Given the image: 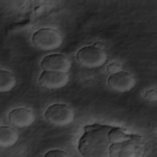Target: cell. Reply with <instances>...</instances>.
<instances>
[{"label":"cell","instance_id":"8","mask_svg":"<svg viewBox=\"0 0 157 157\" xmlns=\"http://www.w3.org/2000/svg\"><path fill=\"white\" fill-rule=\"evenodd\" d=\"M40 67L44 71H56V72H67L71 67L70 59L64 54H50L42 59Z\"/></svg>","mask_w":157,"mask_h":157},{"label":"cell","instance_id":"3","mask_svg":"<svg viewBox=\"0 0 157 157\" xmlns=\"http://www.w3.org/2000/svg\"><path fill=\"white\" fill-rule=\"evenodd\" d=\"M64 38L61 33L54 28H39L32 36V44L40 50H54L61 47Z\"/></svg>","mask_w":157,"mask_h":157},{"label":"cell","instance_id":"7","mask_svg":"<svg viewBox=\"0 0 157 157\" xmlns=\"http://www.w3.org/2000/svg\"><path fill=\"white\" fill-rule=\"evenodd\" d=\"M69 78L67 72L43 71L38 77V83L48 90H59L69 83Z\"/></svg>","mask_w":157,"mask_h":157},{"label":"cell","instance_id":"5","mask_svg":"<svg viewBox=\"0 0 157 157\" xmlns=\"http://www.w3.org/2000/svg\"><path fill=\"white\" fill-rule=\"evenodd\" d=\"M107 59H108V55H107L105 50L98 49L94 45L82 47L76 53V60H77V63L81 66L87 67V69H97V67H101L102 65H104V63L107 61Z\"/></svg>","mask_w":157,"mask_h":157},{"label":"cell","instance_id":"2","mask_svg":"<svg viewBox=\"0 0 157 157\" xmlns=\"http://www.w3.org/2000/svg\"><path fill=\"white\" fill-rule=\"evenodd\" d=\"M144 153L145 144L139 135H131L128 140L115 142L109 148L110 157H142Z\"/></svg>","mask_w":157,"mask_h":157},{"label":"cell","instance_id":"14","mask_svg":"<svg viewBox=\"0 0 157 157\" xmlns=\"http://www.w3.org/2000/svg\"><path fill=\"white\" fill-rule=\"evenodd\" d=\"M120 71H123L121 70V65L118 64V63H112V64H109L107 66V72L109 75H114V74H118Z\"/></svg>","mask_w":157,"mask_h":157},{"label":"cell","instance_id":"11","mask_svg":"<svg viewBox=\"0 0 157 157\" xmlns=\"http://www.w3.org/2000/svg\"><path fill=\"white\" fill-rule=\"evenodd\" d=\"M16 86V77L12 72L7 70L0 71V91L1 92H9Z\"/></svg>","mask_w":157,"mask_h":157},{"label":"cell","instance_id":"12","mask_svg":"<svg viewBox=\"0 0 157 157\" xmlns=\"http://www.w3.org/2000/svg\"><path fill=\"white\" fill-rule=\"evenodd\" d=\"M130 136H131V135L128 134V132L125 131V129L119 128V126H113V128L110 129V131H109V137H110V141H112L113 144L125 141V140H128Z\"/></svg>","mask_w":157,"mask_h":157},{"label":"cell","instance_id":"4","mask_svg":"<svg viewBox=\"0 0 157 157\" xmlns=\"http://www.w3.org/2000/svg\"><path fill=\"white\" fill-rule=\"evenodd\" d=\"M44 118L48 123L54 126H66L71 124L75 119V113L69 104L56 103L52 104L44 112Z\"/></svg>","mask_w":157,"mask_h":157},{"label":"cell","instance_id":"16","mask_svg":"<svg viewBox=\"0 0 157 157\" xmlns=\"http://www.w3.org/2000/svg\"><path fill=\"white\" fill-rule=\"evenodd\" d=\"M96 48H98V49H102V50H104L105 49V47H104V44L103 43H96V44H93Z\"/></svg>","mask_w":157,"mask_h":157},{"label":"cell","instance_id":"10","mask_svg":"<svg viewBox=\"0 0 157 157\" xmlns=\"http://www.w3.org/2000/svg\"><path fill=\"white\" fill-rule=\"evenodd\" d=\"M18 140V132L7 125H2L0 128V146L1 147H11Z\"/></svg>","mask_w":157,"mask_h":157},{"label":"cell","instance_id":"15","mask_svg":"<svg viewBox=\"0 0 157 157\" xmlns=\"http://www.w3.org/2000/svg\"><path fill=\"white\" fill-rule=\"evenodd\" d=\"M145 98L150 102H157V90L151 88L145 93Z\"/></svg>","mask_w":157,"mask_h":157},{"label":"cell","instance_id":"1","mask_svg":"<svg viewBox=\"0 0 157 157\" xmlns=\"http://www.w3.org/2000/svg\"><path fill=\"white\" fill-rule=\"evenodd\" d=\"M112 128L102 124L86 125L77 145L82 157H110L109 148L113 142L110 141L109 131Z\"/></svg>","mask_w":157,"mask_h":157},{"label":"cell","instance_id":"9","mask_svg":"<svg viewBox=\"0 0 157 157\" xmlns=\"http://www.w3.org/2000/svg\"><path fill=\"white\" fill-rule=\"evenodd\" d=\"M36 120L34 113L28 108H15L9 113L10 125L18 129L29 128Z\"/></svg>","mask_w":157,"mask_h":157},{"label":"cell","instance_id":"13","mask_svg":"<svg viewBox=\"0 0 157 157\" xmlns=\"http://www.w3.org/2000/svg\"><path fill=\"white\" fill-rule=\"evenodd\" d=\"M44 157H70V155L61 150H50L44 155Z\"/></svg>","mask_w":157,"mask_h":157},{"label":"cell","instance_id":"6","mask_svg":"<svg viewBox=\"0 0 157 157\" xmlns=\"http://www.w3.org/2000/svg\"><path fill=\"white\" fill-rule=\"evenodd\" d=\"M107 83L109 88L114 92H129L136 85V78L128 71H120L114 75H109Z\"/></svg>","mask_w":157,"mask_h":157}]
</instances>
